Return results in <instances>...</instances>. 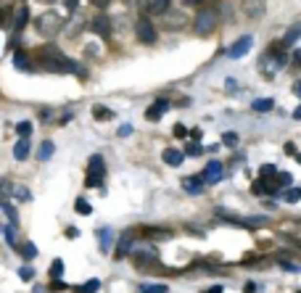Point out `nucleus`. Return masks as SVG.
<instances>
[{
    "instance_id": "14",
    "label": "nucleus",
    "mask_w": 301,
    "mask_h": 293,
    "mask_svg": "<svg viewBox=\"0 0 301 293\" xmlns=\"http://www.w3.org/2000/svg\"><path fill=\"white\" fill-rule=\"evenodd\" d=\"M204 185H206V180L198 177V174H193V177H185V180H182V188H185V193H191V195H198L201 190H204Z\"/></svg>"
},
{
    "instance_id": "2",
    "label": "nucleus",
    "mask_w": 301,
    "mask_h": 293,
    "mask_svg": "<svg viewBox=\"0 0 301 293\" xmlns=\"http://www.w3.org/2000/svg\"><path fill=\"white\" fill-rule=\"evenodd\" d=\"M283 50H285V48L278 42V45H272L267 53H261V58H259V71H261L264 77H275V74H278V71L288 63V56L283 53Z\"/></svg>"
},
{
    "instance_id": "27",
    "label": "nucleus",
    "mask_w": 301,
    "mask_h": 293,
    "mask_svg": "<svg viewBox=\"0 0 301 293\" xmlns=\"http://www.w3.org/2000/svg\"><path fill=\"white\" fill-rule=\"evenodd\" d=\"M169 288L164 283H148V285H143L140 288V293H167Z\"/></svg>"
},
{
    "instance_id": "57",
    "label": "nucleus",
    "mask_w": 301,
    "mask_h": 293,
    "mask_svg": "<svg viewBox=\"0 0 301 293\" xmlns=\"http://www.w3.org/2000/svg\"><path fill=\"white\" fill-rule=\"evenodd\" d=\"M195 3H201V0H185V5H195Z\"/></svg>"
},
{
    "instance_id": "3",
    "label": "nucleus",
    "mask_w": 301,
    "mask_h": 293,
    "mask_svg": "<svg viewBox=\"0 0 301 293\" xmlns=\"http://www.w3.org/2000/svg\"><path fill=\"white\" fill-rule=\"evenodd\" d=\"M35 29L45 40H53L58 32L64 29V16L58 11H43L40 16H35Z\"/></svg>"
},
{
    "instance_id": "45",
    "label": "nucleus",
    "mask_w": 301,
    "mask_h": 293,
    "mask_svg": "<svg viewBox=\"0 0 301 293\" xmlns=\"http://www.w3.org/2000/svg\"><path fill=\"white\" fill-rule=\"evenodd\" d=\"M116 132H119V138H127V135H132V125H122Z\"/></svg>"
},
{
    "instance_id": "39",
    "label": "nucleus",
    "mask_w": 301,
    "mask_h": 293,
    "mask_svg": "<svg viewBox=\"0 0 301 293\" xmlns=\"http://www.w3.org/2000/svg\"><path fill=\"white\" fill-rule=\"evenodd\" d=\"M278 264H280V267H283V270H285V272H301V267H299V264H293V262H285V259H283V256H280V259H278Z\"/></svg>"
},
{
    "instance_id": "54",
    "label": "nucleus",
    "mask_w": 301,
    "mask_h": 293,
    "mask_svg": "<svg viewBox=\"0 0 301 293\" xmlns=\"http://www.w3.org/2000/svg\"><path fill=\"white\" fill-rule=\"evenodd\" d=\"M293 93H296V95L301 98V82H296V84H293Z\"/></svg>"
},
{
    "instance_id": "24",
    "label": "nucleus",
    "mask_w": 301,
    "mask_h": 293,
    "mask_svg": "<svg viewBox=\"0 0 301 293\" xmlns=\"http://www.w3.org/2000/svg\"><path fill=\"white\" fill-rule=\"evenodd\" d=\"M3 238H5V243H8V246H16V225L14 222L3 225Z\"/></svg>"
},
{
    "instance_id": "56",
    "label": "nucleus",
    "mask_w": 301,
    "mask_h": 293,
    "mask_svg": "<svg viewBox=\"0 0 301 293\" xmlns=\"http://www.w3.org/2000/svg\"><path fill=\"white\" fill-rule=\"evenodd\" d=\"M293 58H296V61H299V63H301V48H299V50H296V53H293Z\"/></svg>"
},
{
    "instance_id": "49",
    "label": "nucleus",
    "mask_w": 301,
    "mask_h": 293,
    "mask_svg": "<svg viewBox=\"0 0 301 293\" xmlns=\"http://www.w3.org/2000/svg\"><path fill=\"white\" fill-rule=\"evenodd\" d=\"M225 87H227V90H235V87H238V82H235V80H233V77H227V82H225Z\"/></svg>"
},
{
    "instance_id": "7",
    "label": "nucleus",
    "mask_w": 301,
    "mask_h": 293,
    "mask_svg": "<svg viewBox=\"0 0 301 293\" xmlns=\"http://www.w3.org/2000/svg\"><path fill=\"white\" fill-rule=\"evenodd\" d=\"M135 35H137V40L140 42H156V29H153V24L148 21V16H143V19H137L135 21Z\"/></svg>"
},
{
    "instance_id": "32",
    "label": "nucleus",
    "mask_w": 301,
    "mask_h": 293,
    "mask_svg": "<svg viewBox=\"0 0 301 293\" xmlns=\"http://www.w3.org/2000/svg\"><path fill=\"white\" fill-rule=\"evenodd\" d=\"M64 275V259H53V264H50V277L58 280Z\"/></svg>"
},
{
    "instance_id": "9",
    "label": "nucleus",
    "mask_w": 301,
    "mask_h": 293,
    "mask_svg": "<svg viewBox=\"0 0 301 293\" xmlns=\"http://www.w3.org/2000/svg\"><path fill=\"white\" fill-rule=\"evenodd\" d=\"M222 174H225V169H222V161L212 159V161L206 164V169H204V174H201V177L206 180V185H217V182L222 180Z\"/></svg>"
},
{
    "instance_id": "48",
    "label": "nucleus",
    "mask_w": 301,
    "mask_h": 293,
    "mask_svg": "<svg viewBox=\"0 0 301 293\" xmlns=\"http://www.w3.org/2000/svg\"><path fill=\"white\" fill-rule=\"evenodd\" d=\"M285 153L288 156H299V151H296V146H293V143H285Z\"/></svg>"
},
{
    "instance_id": "29",
    "label": "nucleus",
    "mask_w": 301,
    "mask_h": 293,
    "mask_svg": "<svg viewBox=\"0 0 301 293\" xmlns=\"http://www.w3.org/2000/svg\"><path fill=\"white\" fill-rule=\"evenodd\" d=\"M14 66L16 69H29V61H27V53H24V50H16L14 53Z\"/></svg>"
},
{
    "instance_id": "13",
    "label": "nucleus",
    "mask_w": 301,
    "mask_h": 293,
    "mask_svg": "<svg viewBox=\"0 0 301 293\" xmlns=\"http://www.w3.org/2000/svg\"><path fill=\"white\" fill-rule=\"evenodd\" d=\"M137 235H143L146 240H164V238H172V230H159V227H140Z\"/></svg>"
},
{
    "instance_id": "46",
    "label": "nucleus",
    "mask_w": 301,
    "mask_h": 293,
    "mask_svg": "<svg viewBox=\"0 0 301 293\" xmlns=\"http://www.w3.org/2000/svg\"><path fill=\"white\" fill-rule=\"evenodd\" d=\"M108 3H111V0H90V5H95V8H108Z\"/></svg>"
},
{
    "instance_id": "36",
    "label": "nucleus",
    "mask_w": 301,
    "mask_h": 293,
    "mask_svg": "<svg viewBox=\"0 0 301 293\" xmlns=\"http://www.w3.org/2000/svg\"><path fill=\"white\" fill-rule=\"evenodd\" d=\"M204 151H206V148L198 146V143H188V146H185V156H201Z\"/></svg>"
},
{
    "instance_id": "21",
    "label": "nucleus",
    "mask_w": 301,
    "mask_h": 293,
    "mask_svg": "<svg viewBox=\"0 0 301 293\" xmlns=\"http://www.w3.org/2000/svg\"><path fill=\"white\" fill-rule=\"evenodd\" d=\"M296 40H301V24L293 27V29H288V35L280 40V45H283V48H291V45H296Z\"/></svg>"
},
{
    "instance_id": "51",
    "label": "nucleus",
    "mask_w": 301,
    "mask_h": 293,
    "mask_svg": "<svg viewBox=\"0 0 301 293\" xmlns=\"http://www.w3.org/2000/svg\"><path fill=\"white\" fill-rule=\"evenodd\" d=\"M243 293H257V283H246V288Z\"/></svg>"
},
{
    "instance_id": "30",
    "label": "nucleus",
    "mask_w": 301,
    "mask_h": 293,
    "mask_svg": "<svg viewBox=\"0 0 301 293\" xmlns=\"http://www.w3.org/2000/svg\"><path fill=\"white\" fill-rule=\"evenodd\" d=\"M98 288H101V280H87V283H85V285H80V288H77V293H95Z\"/></svg>"
},
{
    "instance_id": "28",
    "label": "nucleus",
    "mask_w": 301,
    "mask_h": 293,
    "mask_svg": "<svg viewBox=\"0 0 301 293\" xmlns=\"http://www.w3.org/2000/svg\"><path fill=\"white\" fill-rule=\"evenodd\" d=\"M74 211L77 214H93V206H90V201H85V198H77V204H74Z\"/></svg>"
},
{
    "instance_id": "33",
    "label": "nucleus",
    "mask_w": 301,
    "mask_h": 293,
    "mask_svg": "<svg viewBox=\"0 0 301 293\" xmlns=\"http://www.w3.org/2000/svg\"><path fill=\"white\" fill-rule=\"evenodd\" d=\"M93 116H95V119H111V116H114V111H111V108H106V106H93Z\"/></svg>"
},
{
    "instance_id": "25",
    "label": "nucleus",
    "mask_w": 301,
    "mask_h": 293,
    "mask_svg": "<svg viewBox=\"0 0 301 293\" xmlns=\"http://www.w3.org/2000/svg\"><path fill=\"white\" fill-rule=\"evenodd\" d=\"M19 251H22V256L27 259V262H32V259L37 256V249H35V243H29V240H27V243H22V246H19Z\"/></svg>"
},
{
    "instance_id": "8",
    "label": "nucleus",
    "mask_w": 301,
    "mask_h": 293,
    "mask_svg": "<svg viewBox=\"0 0 301 293\" xmlns=\"http://www.w3.org/2000/svg\"><path fill=\"white\" fill-rule=\"evenodd\" d=\"M251 48H254V37L251 35H243V37H238V40L227 48V58H243Z\"/></svg>"
},
{
    "instance_id": "4",
    "label": "nucleus",
    "mask_w": 301,
    "mask_h": 293,
    "mask_svg": "<svg viewBox=\"0 0 301 293\" xmlns=\"http://www.w3.org/2000/svg\"><path fill=\"white\" fill-rule=\"evenodd\" d=\"M103 177H106V164H103V156L93 153L87 159V174H85V185L87 188H101Z\"/></svg>"
},
{
    "instance_id": "40",
    "label": "nucleus",
    "mask_w": 301,
    "mask_h": 293,
    "mask_svg": "<svg viewBox=\"0 0 301 293\" xmlns=\"http://www.w3.org/2000/svg\"><path fill=\"white\" fill-rule=\"evenodd\" d=\"M14 195H16L19 201H29V198H32V195H29V190H27V188H24V185L14 188Z\"/></svg>"
},
{
    "instance_id": "58",
    "label": "nucleus",
    "mask_w": 301,
    "mask_h": 293,
    "mask_svg": "<svg viewBox=\"0 0 301 293\" xmlns=\"http://www.w3.org/2000/svg\"><path fill=\"white\" fill-rule=\"evenodd\" d=\"M40 3H48L50 5V3H56V0H40Z\"/></svg>"
},
{
    "instance_id": "26",
    "label": "nucleus",
    "mask_w": 301,
    "mask_h": 293,
    "mask_svg": "<svg viewBox=\"0 0 301 293\" xmlns=\"http://www.w3.org/2000/svg\"><path fill=\"white\" fill-rule=\"evenodd\" d=\"M3 214L8 217V222H14L16 225V219H19V211H16V206L11 204V201H3Z\"/></svg>"
},
{
    "instance_id": "20",
    "label": "nucleus",
    "mask_w": 301,
    "mask_h": 293,
    "mask_svg": "<svg viewBox=\"0 0 301 293\" xmlns=\"http://www.w3.org/2000/svg\"><path fill=\"white\" fill-rule=\"evenodd\" d=\"M169 8H172V5H169V0H150V3H148V14H159V16H164Z\"/></svg>"
},
{
    "instance_id": "37",
    "label": "nucleus",
    "mask_w": 301,
    "mask_h": 293,
    "mask_svg": "<svg viewBox=\"0 0 301 293\" xmlns=\"http://www.w3.org/2000/svg\"><path fill=\"white\" fill-rule=\"evenodd\" d=\"M16 132H19V138H29V135H32V125H29V122H19Z\"/></svg>"
},
{
    "instance_id": "31",
    "label": "nucleus",
    "mask_w": 301,
    "mask_h": 293,
    "mask_svg": "<svg viewBox=\"0 0 301 293\" xmlns=\"http://www.w3.org/2000/svg\"><path fill=\"white\" fill-rule=\"evenodd\" d=\"M283 198L288 201V204H296V201H301V188H288V190L283 193Z\"/></svg>"
},
{
    "instance_id": "10",
    "label": "nucleus",
    "mask_w": 301,
    "mask_h": 293,
    "mask_svg": "<svg viewBox=\"0 0 301 293\" xmlns=\"http://www.w3.org/2000/svg\"><path fill=\"white\" fill-rule=\"evenodd\" d=\"M169 106H172V103H169L167 98H156L153 106H150L148 111H146V119H148V122H159L161 116H164V114L169 111Z\"/></svg>"
},
{
    "instance_id": "53",
    "label": "nucleus",
    "mask_w": 301,
    "mask_h": 293,
    "mask_svg": "<svg viewBox=\"0 0 301 293\" xmlns=\"http://www.w3.org/2000/svg\"><path fill=\"white\" fill-rule=\"evenodd\" d=\"M66 235H69V238H77V235H80V230H77V227H69Z\"/></svg>"
},
{
    "instance_id": "55",
    "label": "nucleus",
    "mask_w": 301,
    "mask_h": 293,
    "mask_svg": "<svg viewBox=\"0 0 301 293\" xmlns=\"http://www.w3.org/2000/svg\"><path fill=\"white\" fill-rule=\"evenodd\" d=\"M293 119H299V122H301V106H296V111H293Z\"/></svg>"
},
{
    "instance_id": "50",
    "label": "nucleus",
    "mask_w": 301,
    "mask_h": 293,
    "mask_svg": "<svg viewBox=\"0 0 301 293\" xmlns=\"http://www.w3.org/2000/svg\"><path fill=\"white\" fill-rule=\"evenodd\" d=\"M69 119H71V111H66V114H61V119H58V125H61V127H64V125H66V122H69Z\"/></svg>"
},
{
    "instance_id": "38",
    "label": "nucleus",
    "mask_w": 301,
    "mask_h": 293,
    "mask_svg": "<svg viewBox=\"0 0 301 293\" xmlns=\"http://www.w3.org/2000/svg\"><path fill=\"white\" fill-rule=\"evenodd\" d=\"M222 146L235 148V146H238V135H235V132H225V135H222Z\"/></svg>"
},
{
    "instance_id": "11",
    "label": "nucleus",
    "mask_w": 301,
    "mask_h": 293,
    "mask_svg": "<svg viewBox=\"0 0 301 293\" xmlns=\"http://www.w3.org/2000/svg\"><path fill=\"white\" fill-rule=\"evenodd\" d=\"M87 27L93 29L95 35H101V37H108V35H111V19H108L106 14H98V16H93V21H90Z\"/></svg>"
},
{
    "instance_id": "34",
    "label": "nucleus",
    "mask_w": 301,
    "mask_h": 293,
    "mask_svg": "<svg viewBox=\"0 0 301 293\" xmlns=\"http://www.w3.org/2000/svg\"><path fill=\"white\" fill-rule=\"evenodd\" d=\"M259 174H261V180H264V177H278V167H275V164H261V169H259Z\"/></svg>"
},
{
    "instance_id": "52",
    "label": "nucleus",
    "mask_w": 301,
    "mask_h": 293,
    "mask_svg": "<svg viewBox=\"0 0 301 293\" xmlns=\"http://www.w3.org/2000/svg\"><path fill=\"white\" fill-rule=\"evenodd\" d=\"M222 291H225V288H222V285H212V288H206L204 293H222Z\"/></svg>"
},
{
    "instance_id": "43",
    "label": "nucleus",
    "mask_w": 301,
    "mask_h": 293,
    "mask_svg": "<svg viewBox=\"0 0 301 293\" xmlns=\"http://www.w3.org/2000/svg\"><path fill=\"white\" fill-rule=\"evenodd\" d=\"M48 288L53 291V293H61V291H69V285H66V283H61V280H53V283H50Z\"/></svg>"
},
{
    "instance_id": "15",
    "label": "nucleus",
    "mask_w": 301,
    "mask_h": 293,
    "mask_svg": "<svg viewBox=\"0 0 301 293\" xmlns=\"http://www.w3.org/2000/svg\"><path fill=\"white\" fill-rule=\"evenodd\" d=\"M27 21H29V5H19L16 14H14V32L16 35L27 27Z\"/></svg>"
},
{
    "instance_id": "16",
    "label": "nucleus",
    "mask_w": 301,
    "mask_h": 293,
    "mask_svg": "<svg viewBox=\"0 0 301 293\" xmlns=\"http://www.w3.org/2000/svg\"><path fill=\"white\" fill-rule=\"evenodd\" d=\"M161 159H164V164H169V167H180V164H182V159H185V153L177 151V148H164Z\"/></svg>"
},
{
    "instance_id": "22",
    "label": "nucleus",
    "mask_w": 301,
    "mask_h": 293,
    "mask_svg": "<svg viewBox=\"0 0 301 293\" xmlns=\"http://www.w3.org/2000/svg\"><path fill=\"white\" fill-rule=\"evenodd\" d=\"M251 106H254V111L267 114V111H272V108H275V101H272V98H259V101H254Z\"/></svg>"
},
{
    "instance_id": "18",
    "label": "nucleus",
    "mask_w": 301,
    "mask_h": 293,
    "mask_svg": "<svg viewBox=\"0 0 301 293\" xmlns=\"http://www.w3.org/2000/svg\"><path fill=\"white\" fill-rule=\"evenodd\" d=\"M53 153H56L53 140H43L40 143V151H37V159H40V161H50V159H53Z\"/></svg>"
},
{
    "instance_id": "44",
    "label": "nucleus",
    "mask_w": 301,
    "mask_h": 293,
    "mask_svg": "<svg viewBox=\"0 0 301 293\" xmlns=\"http://www.w3.org/2000/svg\"><path fill=\"white\" fill-rule=\"evenodd\" d=\"M19 277H22V280H32V277H35V270H32L29 264L22 267V270H19Z\"/></svg>"
},
{
    "instance_id": "1",
    "label": "nucleus",
    "mask_w": 301,
    "mask_h": 293,
    "mask_svg": "<svg viewBox=\"0 0 301 293\" xmlns=\"http://www.w3.org/2000/svg\"><path fill=\"white\" fill-rule=\"evenodd\" d=\"M40 66H43V71H53V74H77V77H82V80L87 77V69H82L74 58H69L64 53L56 56V58H43Z\"/></svg>"
},
{
    "instance_id": "17",
    "label": "nucleus",
    "mask_w": 301,
    "mask_h": 293,
    "mask_svg": "<svg viewBox=\"0 0 301 293\" xmlns=\"http://www.w3.org/2000/svg\"><path fill=\"white\" fill-rule=\"evenodd\" d=\"M132 249V232H124L119 238V243H116V259H124V253Z\"/></svg>"
},
{
    "instance_id": "35",
    "label": "nucleus",
    "mask_w": 301,
    "mask_h": 293,
    "mask_svg": "<svg viewBox=\"0 0 301 293\" xmlns=\"http://www.w3.org/2000/svg\"><path fill=\"white\" fill-rule=\"evenodd\" d=\"M251 193H254V195H267V180L259 177V180L251 185Z\"/></svg>"
},
{
    "instance_id": "42",
    "label": "nucleus",
    "mask_w": 301,
    "mask_h": 293,
    "mask_svg": "<svg viewBox=\"0 0 301 293\" xmlns=\"http://www.w3.org/2000/svg\"><path fill=\"white\" fill-rule=\"evenodd\" d=\"M275 180H278V185H280V188H288V185H291V182H293V180H291V174H288V172H280Z\"/></svg>"
},
{
    "instance_id": "23",
    "label": "nucleus",
    "mask_w": 301,
    "mask_h": 293,
    "mask_svg": "<svg viewBox=\"0 0 301 293\" xmlns=\"http://www.w3.org/2000/svg\"><path fill=\"white\" fill-rule=\"evenodd\" d=\"M98 240H101V251H108L111 249V240H114V232H111L108 227H106V230L101 227V230H98Z\"/></svg>"
},
{
    "instance_id": "47",
    "label": "nucleus",
    "mask_w": 301,
    "mask_h": 293,
    "mask_svg": "<svg viewBox=\"0 0 301 293\" xmlns=\"http://www.w3.org/2000/svg\"><path fill=\"white\" fill-rule=\"evenodd\" d=\"M185 135H188V127H182V125L174 127V138H185Z\"/></svg>"
},
{
    "instance_id": "59",
    "label": "nucleus",
    "mask_w": 301,
    "mask_h": 293,
    "mask_svg": "<svg viewBox=\"0 0 301 293\" xmlns=\"http://www.w3.org/2000/svg\"><path fill=\"white\" fill-rule=\"evenodd\" d=\"M299 225H301V219H299Z\"/></svg>"
},
{
    "instance_id": "19",
    "label": "nucleus",
    "mask_w": 301,
    "mask_h": 293,
    "mask_svg": "<svg viewBox=\"0 0 301 293\" xmlns=\"http://www.w3.org/2000/svg\"><path fill=\"white\" fill-rule=\"evenodd\" d=\"M14 156L19 161H24L29 156V138H19V143L14 146Z\"/></svg>"
},
{
    "instance_id": "5",
    "label": "nucleus",
    "mask_w": 301,
    "mask_h": 293,
    "mask_svg": "<svg viewBox=\"0 0 301 293\" xmlns=\"http://www.w3.org/2000/svg\"><path fill=\"white\" fill-rule=\"evenodd\" d=\"M214 27H217V11H212V8H204V11H198V14L193 16V32L198 37H206V35H212Z\"/></svg>"
},
{
    "instance_id": "6",
    "label": "nucleus",
    "mask_w": 301,
    "mask_h": 293,
    "mask_svg": "<svg viewBox=\"0 0 301 293\" xmlns=\"http://www.w3.org/2000/svg\"><path fill=\"white\" fill-rule=\"evenodd\" d=\"M188 21H191V16L185 14L182 8H169L164 16H161V27L169 29V32H177V29H185Z\"/></svg>"
},
{
    "instance_id": "41",
    "label": "nucleus",
    "mask_w": 301,
    "mask_h": 293,
    "mask_svg": "<svg viewBox=\"0 0 301 293\" xmlns=\"http://www.w3.org/2000/svg\"><path fill=\"white\" fill-rule=\"evenodd\" d=\"M3 27L5 29L14 27V19H11V5H5V8H3Z\"/></svg>"
},
{
    "instance_id": "12",
    "label": "nucleus",
    "mask_w": 301,
    "mask_h": 293,
    "mask_svg": "<svg viewBox=\"0 0 301 293\" xmlns=\"http://www.w3.org/2000/svg\"><path fill=\"white\" fill-rule=\"evenodd\" d=\"M267 11L264 0H243V16L246 19H261Z\"/></svg>"
}]
</instances>
